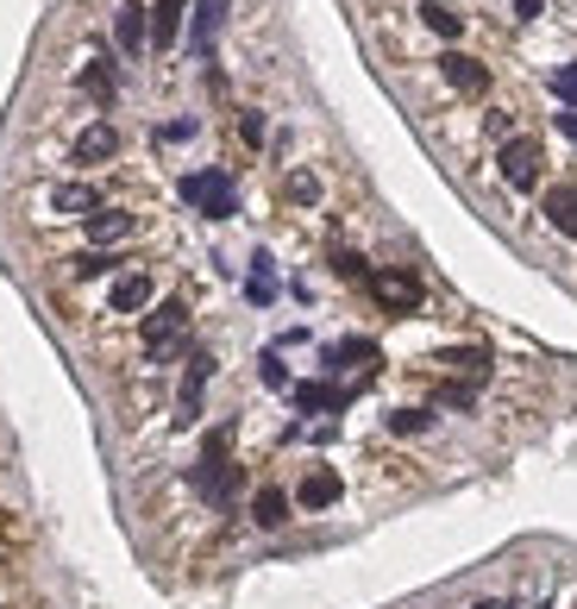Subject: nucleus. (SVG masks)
<instances>
[{
  "mask_svg": "<svg viewBox=\"0 0 577 609\" xmlns=\"http://www.w3.org/2000/svg\"><path fill=\"white\" fill-rule=\"evenodd\" d=\"M139 339H145V353H151V358L176 353V346L189 339V302H182V296H170V302H157V308L145 314V327H139Z\"/></svg>",
  "mask_w": 577,
  "mask_h": 609,
  "instance_id": "1",
  "label": "nucleus"
},
{
  "mask_svg": "<svg viewBox=\"0 0 577 609\" xmlns=\"http://www.w3.org/2000/svg\"><path fill=\"white\" fill-rule=\"evenodd\" d=\"M496 164H502V182L508 189H540V164H546V152H540V139H502V152H496Z\"/></svg>",
  "mask_w": 577,
  "mask_h": 609,
  "instance_id": "2",
  "label": "nucleus"
},
{
  "mask_svg": "<svg viewBox=\"0 0 577 609\" xmlns=\"http://www.w3.org/2000/svg\"><path fill=\"white\" fill-rule=\"evenodd\" d=\"M182 202L201 207V214H214V220L239 214V195H232V182H226L220 170H195V177H182Z\"/></svg>",
  "mask_w": 577,
  "mask_h": 609,
  "instance_id": "3",
  "label": "nucleus"
},
{
  "mask_svg": "<svg viewBox=\"0 0 577 609\" xmlns=\"http://www.w3.org/2000/svg\"><path fill=\"white\" fill-rule=\"evenodd\" d=\"M371 296L389 308V314H408V308H421V277H414V271H401V264L371 271Z\"/></svg>",
  "mask_w": 577,
  "mask_h": 609,
  "instance_id": "4",
  "label": "nucleus"
},
{
  "mask_svg": "<svg viewBox=\"0 0 577 609\" xmlns=\"http://www.w3.org/2000/svg\"><path fill=\"white\" fill-rule=\"evenodd\" d=\"M339 497H346V478H339L333 465H314V471H308V478L296 483V509H308V515H321V509H333Z\"/></svg>",
  "mask_w": 577,
  "mask_h": 609,
  "instance_id": "5",
  "label": "nucleus"
},
{
  "mask_svg": "<svg viewBox=\"0 0 577 609\" xmlns=\"http://www.w3.org/2000/svg\"><path fill=\"white\" fill-rule=\"evenodd\" d=\"M113 38H120L125 57H139V51L151 45V13L139 7V0H125L120 13H113Z\"/></svg>",
  "mask_w": 577,
  "mask_h": 609,
  "instance_id": "6",
  "label": "nucleus"
},
{
  "mask_svg": "<svg viewBox=\"0 0 577 609\" xmlns=\"http://www.w3.org/2000/svg\"><path fill=\"white\" fill-rule=\"evenodd\" d=\"M440 70H446V82L458 88V95H483V88H490V70H483V57L446 51V57H440Z\"/></svg>",
  "mask_w": 577,
  "mask_h": 609,
  "instance_id": "7",
  "label": "nucleus"
},
{
  "mask_svg": "<svg viewBox=\"0 0 577 609\" xmlns=\"http://www.w3.org/2000/svg\"><path fill=\"white\" fill-rule=\"evenodd\" d=\"M70 157H75V164H107V157H120V132H113V127H88V132H75Z\"/></svg>",
  "mask_w": 577,
  "mask_h": 609,
  "instance_id": "8",
  "label": "nucleus"
},
{
  "mask_svg": "<svg viewBox=\"0 0 577 609\" xmlns=\"http://www.w3.org/2000/svg\"><path fill=\"white\" fill-rule=\"evenodd\" d=\"M182 13H189V0H157L151 7V45L157 51H170L176 38H182Z\"/></svg>",
  "mask_w": 577,
  "mask_h": 609,
  "instance_id": "9",
  "label": "nucleus"
},
{
  "mask_svg": "<svg viewBox=\"0 0 577 609\" xmlns=\"http://www.w3.org/2000/svg\"><path fill=\"white\" fill-rule=\"evenodd\" d=\"M289 509H296V497H289V490H276V483H264V490L251 497V522H257V528H283V522H289Z\"/></svg>",
  "mask_w": 577,
  "mask_h": 609,
  "instance_id": "10",
  "label": "nucleus"
},
{
  "mask_svg": "<svg viewBox=\"0 0 577 609\" xmlns=\"http://www.w3.org/2000/svg\"><path fill=\"white\" fill-rule=\"evenodd\" d=\"M151 289H157V283H151V271H132V277H120V283H113V296H107V308H113V314H139V308L151 302Z\"/></svg>",
  "mask_w": 577,
  "mask_h": 609,
  "instance_id": "11",
  "label": "nucleus"
},
{
  "mask_svg": "<svg viewBox=\"0 0 577 609\" xmlns=\"http://www.w3.org/2000/svg\"><path fill=\"white\" fill-rule=\"evenodd\" d=\"M82 227H88V239H95V246H113V239H125L139 220H132V214H120V207H95Z\"/></svg>",
  "mask_w": 577,
  "mask_h": 609,
  "instance_id": "12",
  "label": "nucleus"
},
{
  "mask_svg": "<svg viewBox=\"0 0 577 609\" xmlns=\"http://www.w3.org/2000/svg\"><path fill=\"white\" fill-rule=\"evenodd\" d=\"M120 264H125L120 252H107V246H95V252H75V258H70V277H75V283H95V277H113Z\"/></svg>",
  "mask_w": 577,
  "mask_h": 609,
  "instance_id": "13",
  "label": "nucleus"
},
{
  "mask_svg": "<svg viewBox=\"0 0 577 609\" xmlns=\"http://www.w3.org/2000/svg\"><path fill=\"white\" fill-rule=\"evenodd\" d=\"M546 220L565 232V239H577V189H572V182L546 189Z\"/></svg>",
  "mask_w": 577,
  "mask_h": 609,
  "instance_id": "14",
  "label": "nucleus"
},
{
  "mask_svg": "<svg viewBox=\"0 0 577 609\" xmlns=\"http://www.w3.org/2000/svg\"><path fill=\"white\" fill-rule=\"evenodd\" d=\"M50 207H57V214H75V220H88V214L100 207V195L88 189V182H63V189H50Z\"/></svg>",
  "mask_w": 577,
  "mask_h": 609,
  "instance_id": "15",
  "label": "nucleus"
},
{
  "mask_svg": "<svg viewBox=\"0 0 577 609\" xmlns=\"http://www.w3.org/2000/svg\"><path fill=\"white\" fill-rule=\"evenodd\" d=\"M446 371H458V378H490V346H452L446 353Z\"/></svg>",
  "mask_w": 577,
  "mask_h": 609,
  "instance_id": "16",
  "label": "nucleus"
},
{
  "mask_svg": "<svg viewBox=\"0 0 577 609\" xmlns=\"http://www.w3.org/2000/svg\"><path fill=\"white\" fill-rule=\"evenodd\" d=\"M421 26L433 32V38H465V13H452V7H440V0H426Z\"/></svg>",
  "mask_w": 577,
  "mask_h": 609,
  "instance_id": "17",
  "label": "nucleus"
},
{
  "mask_svg": "<svg viewBox=\"0 0 577 609\" xmlns=\"http://www.w3.org/2000/svg\"><path fill=\"white\" fill-rule=\"evenodd\" d=\"M82 88L107 107V101H113V70H107V63H88V70H82Z\"/></svg>",
  "mask_w": 577,
  "mask_h": 609,
  "instance_id": "18",
  "label": "nucleus"
},
{
  "mask_svg": "<svg viewBox=\"0 0 577 609\" xmlns=\"http://www.w3.org/2000/svg\"><path fill=\"white\" fill-rule=\"evenodd\" d=\"M426 428H433L426 408H396V415H389V433H426Z\"/></svg>",
  "mask_w": 577,
  "mask_h": 609,
  "instance_id": "19",
  "label": "nucleus"
},
{
  "mask_svg": "<svg viewBox=\"0 0 577 609\" xmlns=\"http://www.w3.org/2000/svg\"><path fill=\"white\" fill-rule=\"evenodd\" d=\"M220 0H201V20H195V45H207V38H214V26H220Z\"/></svg>",
  "mask_w": 577,
  "mask_h": 609,
  "instance_id": "20",
  "label": "nucleus"
},
{
  "mask_svg": "<svg viewBox=\"0 0 577 609\" xmlns=\"http://www.w3.org/2000/svg\"><path fill=\"white\" fill-rule=\"evenodd\" d=\"M283 195H289V202H314V195H321V182L308 177V170H296V177L283 182Z\"/></svg>",
  "mask_w": 577,
  "mask_h": 609,
  "instance_id": "21",
  "label": "nucleus"
},
{
  "mask_svg": "<svg viewBox=\"0 0 577 609\" xmlns=\"http://www.w3.org/2000/svg\"><path fill=\"white\" fill-rule=\"evenodd\" d=\"M239 139H245V145H264V114H257V107L239 114Z\"/></svg>",
  "mask_w": 577,
  "mask_h": 609,
  "instance_id": "22",
  "label": "nucleus"
},
{
  "mask_svg": "<svg viewBox=\"0 0 577 609\" xmlns=\"http://www.w3.org/2000/svg\"><path fill=\"white\" fill-rule=\"evenodd\" d=\"M515 120H508V107H490V120H483V132H490V139H515Z\"/></svg>",
  "mask_w": 577,
  "mask_h": 609,
  "instance_id": "23",
  "label": "nucleus"
},
{
  "mask_svg": "<svg viewBox=\"0 0 577 609\" xmlns=\"http://www.w3.org/2000/svg\"><path fill=\"white\" fill-rule=\"evenodd\" d=\"M552 88H558V95L577 107V70H552Z\"/></svg>",
  "mask_w": 577,
  "mask_h": 609,
  "instance_id": "24",
  "label": "nucleus"
},
{
  "mask_svg": "<svg viewBox=\"0 0 577 609\" xmlns=\"http://www.w3.org/2000/svg\"><path fill=\"white\" fill-rule=\"evenodd\" d=\"M264 383H271V390H283V383H289V371H283V358H271V353H264Z\"/></svg>",
  "mask_w": 577,
  "mask_h": 609,
  "instance_id": "25",
  "label": "nucleus"
},
{
  "mask_svg": "<svg viewBox=\"0 0 577 609\" xmlns=\"http://www.w3.org/2000/svg\"><path fill=\"white\" fill-rule=\"evenodd\" d=\"M558 132H565V145H577V114H572V107L558 114Z\"/></svg>",
  "mask_w": 577,
  "mask_h": 609,
  "instance_id": "26",
  "label": "nucleus"
},
{
  "mask_svg": "<svg viewBox=\"0 0 577 609\" xmlns=\"http://www.w3.org/2000/svg\"><path fill=\"white\" fill-rule=\"evenodd\" d=\"M540 7L546 0H515V20H540Z\"/></svg>",
  "mask_w": 577,
  "mask_h": 609,
  "instance_id": "27",
  "label": "nucleus"
},
{
  "mask_svg": "<svg viewBox=\"0 0 577 609\" xmlns=\"http://www.w3.org/2000/svg\"><path fill=\"white\" fill-rule=\"evenodd\" d=\"M471 609H502V604H471Z\"/></svg>",
  "mask_w": 577,
  "mask_h": 609,
  "instance_id": "28",
  "label": "nucleus"
},
{
  "mask_svg": "<svg viewBox=\"0 0 577 609\" xmlns=\"http://www.w3.org/2000/svg\"><path fill=\"white\" fill-rule=\"evenodd\" d=\"M440 7H452V0H440Z\"/></svg>",
  "mask_w": 577,
  "mask_h": 609,
  "instance_id": "29",
  "label": "nucleus"
}]
</instances>
